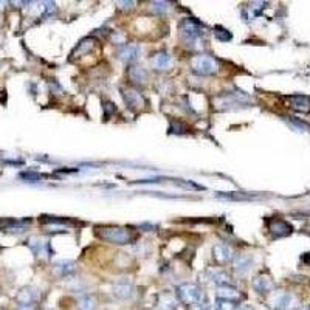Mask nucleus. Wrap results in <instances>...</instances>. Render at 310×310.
I'll use <instances>...</instances> for the list:
<instances>
[{"mask_svg":"<svg viewBox=\"0 0 310 310\" xmlns=\"http://www.w3.org/2000/svg\"><path fill=\"white\" fill-rule=\"evenodd\" d=\"M37 292L35 290V289H22L20 292H19V295H18V303H19V306L23 309H28V307H31L33 306V303H35V301L37 299Z\"/></svg>","mask_w":310,"mask_h":310,"instance_id":"a211bd4d","label":"nucleus"},{"mask_svg":"<svg viewBox=\"0 0 310 310\" xmlns=\"http://www.w3.org/2000/svg\"><path fill=\"white\" fill-rule=\"evenodd\" d=\"M189 310H209V304H208V301L205 299V301H202V303L191 306Z\"/></svg>","mask_w":310,"mask_h":310,"instance_id":"c756f323","label":"nucleus"},{"mask_svg":"<svg viewBox=\"0 0 310 310\" xmlns=\"http://www.w3.org/2000/svg\"><path fill=\"white\" fill-rule=\"evenodd\" d=\"M293 296L287 292H274L267 298L265 304L272 310H289L293 306Z\"/></svg>","mask_w":310,"mask_h":310,"instance_id":"39448f33","label":"nucleus"},{"mask_svg":"<svg viewBox=\"0 0 310 310\" xmlns=\"http://www.w3.org/2000/svg\"><path fill=\"white\" fill-rule=\"evenodd\" d=\"M189 65H191L192 72L197 74H202V76H211V74H216L219 72V62L209 55L192 56L189 61Z\"/></svg>","mask_w":310,"mask_h":310,"instance_id":"f257e3e1","label":"nucleus"},{"mask_svg":"<svg viewBox=\"0 0 310 310\" xmlns=\"http://www.w3.org/2000/svg\"><path fill=\"white\" fill-rule=\"evenodd\" d=\"M251 265H253V259L247 255H239L237 257H234V262H233V269L237 274L244 276L250 272Z\"/></svg>","mask_w":310,"mask_h":310,"instance_id":"dca6fc26","label":"nucleus"},{"mask_svg":"<svg viewBox=\"0 0 310 310\" xmlns=\"http://www.w3.org/2000/svg\"><path fill=\"white\" fill-rule=\"evenodd\" d=\"M177 296L180 298L182 303H185L188 307L199 304L206 299L203 289L197 286V284H182L177 289Z\"/></svg>","mask_w":310,"mask_h":310,"instance_id":"7ed1b4c3","label":"nucleus"},{"mask_svg":"<svg viewBox=\"0 0 310 310\" xmlns=\"http://www.w3.org/2000/svg\"><path fill=\"white\" fill-rule=\"evenodd\" d=\"M150 65H152L155 70H167L171 69L172 65V57L166 52H158L150 57Z\"/></svg>","mask_w":310,"mask_h":310,"instance_id":"ddd939ff","label":"nucleus"},{"mask_svg":"<svg viewBox=\"0 0 310 310\" xmlns=\"http://www.w3.org/2000/svg\"><path fill=\"white\" fill-rule=\"evenodd\" d=\"M200 278H205L208 284H216V286H228L230 282V274L222 270H206L203 274H200Z\"/></svg>","mask_w":310,"mask_h":310,"instance_id":"6e6552de","label":"nucleus"},{"mask_svg":"<svg viewBox=\"0 0 310 310\" xmlns=\"http://www.w3.org/2000/svg\"><path fill=\"white\" fill-rule=\"evenodd\" d=\"M298 310H310L309 307H301V309H298Z\"/></svg>","mask_w":310,"mask_h":310,"instance_id":"2f4dec72","label":"nucleus"},{"mask_svg":"<svg viewBox=\"0 0 310 310\" xmlns=\"http://www.w3.org/2000/svg\"><path fill=\"white\" fill-rule=\"evenodd\" d=\"M216 310H236V304L233 301H225V299H217Z\"/></svg>","mask_w":310,"mask_h":310,"instance_id":"bb28decb","label":"nucleus"},{"mask_svg":"<svg viewBox=\"0 0 310 310\" xmlns=\"http://www.w3.org/2000/svg\"><path fill=\"white\" fill-rule=\"evenodd\" d=\"M157 304L162 310H177L179 307V301L175 298V295H172L171 292H162L158 295Z\"/></svg>","mask_w":310,"mask_h":310,"instance_id":"4468645a","label":"nucleus"},{"mask_svg":"<svg viewBox=\"0 0 310 310\" xmlns=\"http://www.w3.org/2000/svg\"><path fill=\"white\" fill-rule=\"evenodd\" d=\"M289 103L293 110L301 113H310V98L306 95H293L289 96Z\"/></svg>","mask_w":310,"mask_h":310,"instance_id":"9b49d317","label":"nucleus"},{"mask_svg":"<svg viewBox=\"0 0 310 310\" xmlns=\"http://www.w3.org/2000/svg\"><path fill=\"white\" fill-rule=\"evenodd\" d=\"M123 98H124V103L128 104L132 110H140V109L146 104L143 95H141L138 90L130 89V87L123 89Z\"/></svg>","mask_w":310,"mask_h":310,"instance_id":"423d86ee","label":"nucleus"},{"mask_svg":"<svg viewBox=\"0 0 310 310\" xmlns=\"http://www.w3.org/2000/svg\"><path fill=\"white\" fill-rule=\"evenodd\" d=\"M132 293H133V287H132V284H129V282H120V284H116V286L113 287V295L121 298V299L130 298Z\"/></svg>","mask_w":310,"mask_h":310,"instance_id":"4be33fe9","label":"nucleus"},{"mask_svg":"<svg viewBox=\"0 0 310 310\" xmlns=\"http://www.w3.org/2000/svg\"><path fill=\"white\" fill-rule=\"evenodd\" d=\"M140 53H141V50H140L138 45H135V44H128V45H123V47L118 50V57H120L121 61L130 64V62H135V61L138 59Z\"/></svg>","mask_w":310,"mask_h":310,"instance_id":"9d476101","label":"nucleus"},{"mask_svg":"<svg viewBox=\"0 0 310 310\" xmlns=\"http://www.w3.org/2000/svg\"><path fill=\"white\" fill-rule=\"evenodd\" d=\"M262 5H264V3H251L250 6H247L245 10H244V18H245L247 20L255 19L256 16H259V14L262 13V10H264Z\"/></svg>","mask_w":310,"mask_h":310,"instance_id":"5701e85b","label":"nucleus"},{"mask_svg":"<svg viewBox=\"0 0 310 310\" xmlns=\"http://www.w3.org/2000/svg\"><path fill=\"white\" fill-rule=\"evenodd\" d=\"M40 222L44 225H61V227H67L72 225V220L69 219H61V217H53V216H42Z\"/></svg>","mask_w":310,"mask_h":310,"instance_id":"b1692460","label":"nucleus"},{"mask_svg":"<svg viewBox=\"0 0 310 310\" xmlns=\"http://www.w3.org/2000/svg\"><path fill=\"white\" fill-rule=\"evenodd\" d=\"M169 8H171V3H167V2H154L152 3V11L154 13H166V11H169Z\"/></svg>","mask_w":310,"mask_h":310,"instance_id":"cd10ccee","label":"nucleus"},{"mask_svg":"<svg viewBox=\"0 0 310 310\" xmlns=\"http://www.w3.org/2000/svg\"><path fill=\"white\" fill-rule=\"evenodd\" d=\"M19 177L23 180V182H39L42 179V175L37 174V172H22Z\"/></svg>","mask_w":310,"mask_h":310,"instance_id":"c85d7f7f","label":"nucleus"},{"mask_svg":"<svg viewBox=\"0 0 310 310\" xmlns=\"http://www.w3.org/2000/svg\"><path fill=\"white\" fill-rule=\"evenodd\" d=\"M78 307H79V310H95L96 309V301L91 296H84L79 301Z\"/></svg>","mask_w":310,"mask_h":310,"instance_id":"393cba45","label":"nucleus"},{"mask_svg":"<svg viewBox=\"0 0 310 310\" xmlns=\"http://www.w3.org/2000/svg\"><path fill=\"white\" fill-rule=\"evenodd\" d=\"M28 247L33 250V253H35L36 256H47L50 257L52 256V250H50V244L42 239H37V237H33L28 240Z\"/></svg>","mask_w":310,"mask_h":310,"instance_id":"2eb2a0df","label":"nucleus"},{"mask_svg":"<svg viewBox=\"0 0 310 310\" xmlns=\"http://www.w3.org/2000/svg\"><path fill=\"white\" fill-rule=\"evenodd\" d=\"M240 292L233 287V286H220L217 287V299H225V301H233V303H236V301L240 299Z\"/></svg>","mask_w":310,"mask_h":310,"instance_id":"f3484780","label":"nucleus"},{"mask_svg":"<svg viewBox=\"0 0 310 310\" xmlns=\"http://www.w3.org/2000/svg\"><path fill=\"white\" fill-rule=\"evenodd\" d=\"M253 289L259 293V295H269V293L274 289L273 279L269 274H259L253 279Z\"/></svg>","mask_w":310,"mask_h":310,"instance_id":"1a4fd4ad","label":"nucleus"},{"mask_svg":"<svg viewBox=\"0 0 310 310\" xmlns=\"http://www.w3.org/2000/svg\"><path fill=\"white\" fill-rule=\"evenodd\" d=\"M128 74H129V79L135 84H143L147 79V72L143 69V67H138V65L130 67Z\"/></svg>","mask_w":310,"mask_h":310,"instance_id":"aec40b11","label":"nucleus"},{"mask_svg":"<svg viewBox=\"0 0 310 310\" xmlns=\"http://www.w3.org/2000/svg\"><path fill=\"white\" fill-rule=\"evenodd\" d=\"M96 47V42H95V39H84V40H81L79 44H78V47L74 48V52H73V56L74 57H81V56H84V55H87V53H90L91 50H93Z\"/></svg>","mask_w":310,"mask_h":310,"instance_id":"6ab92c4d","label":"nucleus"},{"mask_svg":"<svg viewBox=\"0 0 310 310\" xmlns=\"http://www.w3.org/2000/svg\"><path fill=\"white\" fill-rule=\"evenodd\" d=\"M214 36L217 40H220V42H227V40H231V33L228 30H225V28H220V27H217L216 31H214Z\"/></svg>","mask_w":310,"mask_h":310,"instance_id":"a878e982","label":"nucleus"},{"mask_svg":"<svg viewBox=\"0 0 310 310\" xmlns=\"http://www.w3.org/2000/svg\"><path fill=\"white\" fill-rule=\"evenodd\" d=\"M76 270V264L72 261H61L55 264V273L59 276H69Z\"/></svg>","mask_w":310,"mask_h":310,"instance_id":"412c9836","label":"nucleus"},{"mask_svg":"<svg viewBox=\"0 0 310 310\" xmlns=\"http://www.w3.org/2000/svg\"><path fill=\"white\" fill-rule=\"evenodd\" d=\"M269 230L273 233L274 237H284V236H289L292 233V227L282 219H273L269 223Z\"/></svg>","mask_w":310,"mask_h":310,"instance_id":"f8f14e48","label":"nucleus"},{"mask_svg":"<svg viewBox=\"0 0 310 310\" xmlns=\"http://www.w3.org/2000/svg\"><path fill=\"white\" fill-rule=\"evenodd\" d=\"M179 30H180V37L183 42H186V44H192V42L199 40V37L202 36V31H203V25L200 23L196 19H183L179 25Z\"/></svg>","mask_w":310,"mask_h":310,"instance_id":"20e7f679","label":"nucleus"},{"mask_svg":"<svg viewBox=\"0 0 310 310\" xmlns=\"http://www.w3.org/2000/svg\"><path fill=\"white\" fill-rule=\"evenodd\" d=\"M213 257H214V261L217 264L223 265V264H228V262L233 261V259H234V251H233V248L230 245L222 244V242H220V244H216L214 245V248H213Z\"/></svg>","mask_w":310,"mask_h":310,"instance_id":"0eeeda50","label":"nucleus"},{"mask_svg":"<svg viewBox=\"0 0 310 310\" xmlns=\"http://www.w3.org/2000/svg\"><path fill=\"white\" fill-rule=\"evenodd\" d=\"M96 233L103 240H107L110 242V244H116V245L129 244L132 240L130 231L123 227H103V228H98Z\"/></svg>","mask_w":310,"mask_h":310,"instance_id":"f03ea898","label":"nucleus"},{"mask_svg":"<svg viewBox=\"0 0 310 310\" xmlns=\"http://www.w3.org/2000/svg\"><path fill=\"white\" fill-rule=\"evenodd\" d=\"M236 310H255L251 306H247V304H242V306H239V307H236Z\"/></svg>","mask_w":310,"mask_h":310,"instance_id":"7c9ffc66","label":"nucleus"}]
</instances>
